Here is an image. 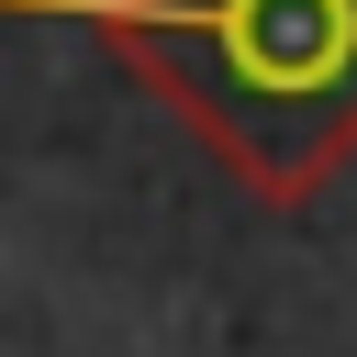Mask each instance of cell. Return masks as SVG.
Instances as JSON below:
<instances>
[{
    "label": "cell",
    "mask_w": 357,
    "mask_h": 357,
    "mask_svg": "<svg viewBox=\"0 0 357 357\" xmlns=\"http://www.w3.org/2000/svg\"><path fill=\"white\" fill-rule=\"evenodd\" d=\"M245 201L301 212L357 156V0H67Z\"/></svg>",
    "instance_id": "cell-1"
}]
</instances>
